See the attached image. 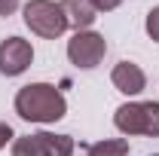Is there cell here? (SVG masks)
<instances>
[{
  "label": "cell",
  "instance_id": "cell-1",
  "mask_svg": "<svg viewBox=\"0 0 159 156\" xmlns=\"http://www.w3.org/2000/svg\"><path fill=\"white\" fill-rule=\"evenodd\" d=\"M16 113L28 122H58L67 113V101L49 83H31L16 92Z\"/></svg>",
  "mask_w": 159,
  "mask_h": 156
},
{
  "label": "cell",
  "instance_id": "cell-2",
  "mask_svg": "<svg viewBox=\"0 0 159 156\" xmlns=\"http://www.w3.org/2000/svg\"><path fill=\"white\" fill-rule=\"evenodd\" d=\"M113 126L122 135H150L159 138V104L156 101H132L113 113Z\"/></svg>",
  "mask_w": 159,
  "mask_h": 156
},
{
  "label": "cell",
  "instance_id": "cell-3",
  "mask_svg": "<svg viewBox=\"0 0 159 156\" xmlns=\"http://www.w3.org/2000/svg\"><path fill=\"white\" fill-rule=\"evenodd\" d=\"M25 25L43 40H55L67 31L64 9L55 0H28L25 3Z\"/></svg>",
  "mask_w": 159,
  "mask_h": 156
},
{
  "label": "cell",
  "instance_id": "cell-4",
  "mask_svg": "<svg viewBox=\"0 0 159 156\" xmlns=\"http://www.w3.org/2000/svg\"><path fill=\"white\" fill-rule=\"evenodd\" d=\"M74 153V138L70 135H52L37 132L12 141V156H70Z\"/></svg>",
  "mask_w": 159,
  "mask_h": 156
},
{
  "label": "cell",
  "instance_id": "cell-5",
  "mask_svg": "<svg viewBox=\"0 0 159 156\" xmlns=\"http://www.w3.org/2000/svg\"><path fill=\"white\" fill-rule=\"evenodd\" d=\"M104 52H107V40L95 31H77L67 40V58H70V64H77L83 71L98 67Z\"/></svg>",
  "mask_w": 159,
  "mask_h": 156
},
{
  "label": "cell",
  "instance_id": "cell-6",
  "mask_svg": "<svg viewBox=\"0 0 159 156\" xmlns=\"http://www.w3.org/2000/svg\"><path fill=\"white\" fill-rule=\"evenodd\" d=\"M34 61V49L31 43L21 37H6L0 43V74L3 77H19L31 67Z\"/></svg>",
  "mask_w": 159,
  "mask_h": 156
},
{
  "label": "cell",
  "instance_id": "cell-7",
  "mask_svg": "<svg viewBox=\"0 0 159 156\" xmlns=\"http://www.w3.org/2000/svg\"><path fill=\"white\" fill-rule=\"evenodd\" d=\"M110 83L116 86V92H122V95H141L144 86H147V77H144V71L135 61H119L113 67V74H110Z\"/></svg>",
  "mask_w": 159,
  "mask_h": 156
},
{
  "label": "cell",
  "instance_id": "cell-8",
  "mask_svg": "<svg viewBox=\"0 0 159 156\" xmlns=\"http://www.w3.org/2000/svg\"><path fill=\"white\" fill-rule=\"evenodd\" d=\"M61 9H64V19H67V28H74V31H89L95 19H98V12L92 9V3L89 0H58Z\"/></svg>",
  "mask_w": 159,
  "mask_h": 156
},
{
  "label": "cell",
  "instance_id": "cell-9",
  "mask_svg": "<svg viewBox=\"0 0 159 156\" xmlns=\"http://www.w3.org/2000/svg\"><path fill=\"white\" fill-rule=\"evenodd\" d=\"M86 153L89 156H129V141H122V138H104L98 144H89Z\"/></svg>",
  "mask_w": 159,
  "mask_h": 156
},
{
  "label": "cell",
  "instance_id": "cell-10",
  "mask_svg": "<svg viewBox=\"0 0 159 156\" xmlns=\"http://www.w3.org/2000/svg\"><path fill=\"white\" fill-rule=\"evenodd\" d=\"M144 28H147L150 40H156V43H159V6H153V9L147 12V21H144Z\"/></svg>",
  "mask_w": 159,
  "mask_h": 156
},
{
  "label": "cell",
  "instance_id": "cell-11",
  "mask_svg": "<svg viewBox=\"0 0 159 156\" xmlns=\"http://www.w3.org/2000/svg\"><path fill=\"white\" fill-rule=\"evenodd\" d=\"M89 3H92L95 12H110V9H116L122 0H89Z\"/></svg>",
  "mask_w": 159,
  "mask_h": 156
},
{
  "label": "cell",
  "instance_id": "cell-12",
  "mask_svg": "<svg viewBox=\"0 0 159 156\" xmlns=\"http://www.w3.org/2000/svg\"><path fill=\"white\" fill-rule=\"evenodd\" d=\"M12 138H16V135H12V126H9V122H0V150H3Z\"/></svg>",
  "mask_w": 159,
  "mask_h": 156
},
{
  "label": "cell",
  "instance_id": "cell-13",
  "mask_svg": "<svg viewBox=\"0 0 159 156\" xmlns=\"http://www.w3.org/2000/svg\"><path fill=\"white\" fill-rule=\"evenodd\" d=\"M19 6V0H0V16H12Z\"/></svg>",
  "mask_w": 159,
  "mask_h": 156
},
{
  "label": "cell",
  "instance_id": "cell-14",
  "mask_svg": "<svg viewBox=\"0 0 159 156\" xmlns=\"http://www.w3.org/2000/svg\"><path fill=\"white\" fill-rule=\"evenodd\" d=\"M153 156H159V153H153Z\"/></svg>",
  "mask_w": 159,
  "mask_h": 156
}]
</instances>
